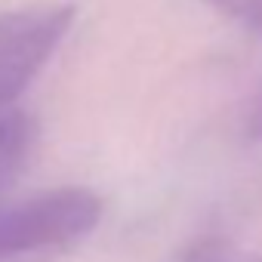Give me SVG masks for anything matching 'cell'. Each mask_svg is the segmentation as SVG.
<instances>
[{"instance_id": "1", "label": "cell", "mask_w": 262, "mask_h": 262, "mask_svg": "<svg viewBox=\"0 0 262 262\" xmlns=\"http://www.w3.org/2000/svg\"><path fill=\"white\" fill-rule=\"evenodd\" d=\"M102 219V198L90 188H56L0 210V262L68 247Z\"/></svg>"}, {"instance_id": "5", "label": "cell", "mask_w": 262, "mask_h": 262, "mask_svg": "<svg viewBox=\"0 0 262 262\" xmlns=\"http://www.w3.org/2000/svg\"><path fill=\"white\" fill-rule=\"evenodd\" d=\"M216 13L228 16L231 22L244 25L247 31L262 34V0H204Z\"/></svg>"}, {"instance_id": "2", "label": "cell", "mask_w": 262, "mask_h": 262, "mask_svg": "<svg viewBox=\"0 0 262 262\" xmlns=\"http://www.w3.org/2000/svg\"><path fill=\"white\" fill-rule=\"evenodd\" d=\"M71 25L74 7L68 4L0 13V114L40 74Z\"/></svg>"}, {"instance_id": "6", "label": "cell", "mask_w": 262, "mask_h": 262, "mask_svg": "<svg viewBox=\"0 0 262 262\" xmlns=\"http://www.w3.org/2000/svg\"><path fill=\"white\" fill-rule=\"evenodd\" d=\"M244 136L250 142H262V86L259 93L250 99V108L244 114Z\"/></svg>"}, {"instance_id": "4", "label": "cell", "mask_w": 262, "mask_h": 262, "mask_svg": "<svg viewBox=\"0 0 262 262\" xmlns=\"http://www.w3.org/2000/svg\"><path fill=\"white\" fill-rule=\"evenodd\" d=\"M179 262H262V253L247 250L222 234H207V237L191 241L182 250Z\"/></svg>"}, {"instance_id": "3", "label": "cell", "mask_w": 262, "mask_h": 262, "mask_svg": "<svg viewBox=\"0 0 262 262\" xmlns=\"http://www.w3.org/2000/svg\"><path fill=\"white\" fill-rule=\"evenodd\" d=\"M34 139H37V123L28 111L10 108L0 114V198L16 185L22 167L28 164Z\"/></svg>"}]
</instances>
